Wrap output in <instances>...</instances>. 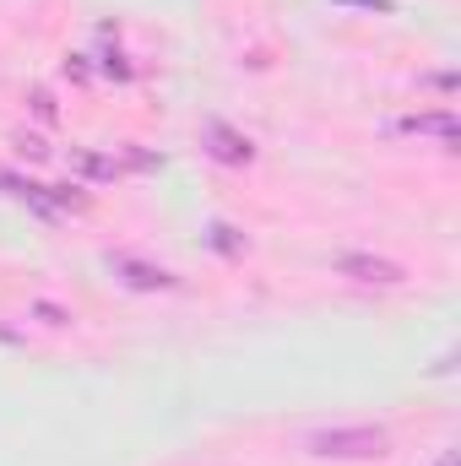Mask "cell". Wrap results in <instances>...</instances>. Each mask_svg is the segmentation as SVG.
<instances>
[{
	"mask_svg": "<svg viewBox=\"0 0 461 466\" xmlns=\"http://www.w3.org/2000/svg\"><path fill=\"white\" fill-rule=\"evenodd\" d=\"M304 451L310 456H326V461H374V456L391 451V434L374 429V423H337V429L304 434Z\"/></svg>",
	"mask_w": 461,
	"mask_h": 466,
	"instance_id": "obj_1",
	"label": "cell"
},
{
	"mask_svg": "<svg viewBox=\"0 0 461 466\" xmlns=\"http://www.w3.org/2000/svg\"><path fill=\"white\" fill-rule=\"evenodd\" d=\"M435 466H456V451H446V456H440Z\"/></svg>",
	"mask_w": 461,
	"mask_h": 466,
	"instance_id": "obj_7",
	"label": "cell"
},
{
	"mask_svg": "<svg viewBox=\"0 0 461 466\" xmlns=\"http://www.w3.org/2000/svg\"><path fill=\"white\" fill-rule=\"evenodd\" d=\"M343 5H374V11H391V0H343Z\"/></svg>",
	"mask_w": 461,
	"mask_h": 466,
	"instance_id": "obj_6",
	"label": "cell"
},
{
	"mask_svg": "<svg viewBox=\"0 0 461 466\" xmlns=\"http://www.w3.org/2000/svg\"><path fill=\"white\" fill-rule=\"evenodd\" d=\"M337 266H343V271H358L364 282H402V266H391V260H369V255H343Z\"/></svg>",
	"mask_w": 461,
	"mask_h": 466,
	"instance_id": "obj_4",
	"label": "cell"
},
{
	"mask_svg": "<svg viewBox=\"0 0 461 466\" xmlns=\"http://www.w3.org/2000/svg\"><path fill=\"white\" fill-rule=\"evenodd\" d=\"M402 136H418V141H435L440 152H456L461 147V125L451 109H435V115H413V119H402L396 125Z\"/></svg>",
	"mask_w": 461,
	"mask_h": 466,
	"instance_id": "obj_2",
	"label": "cell"
},
{
	"mask_svg": "<svg viewBox=\"0 0 461 466\" xmlns=\"http://www.w3.org/2000/svg\"><path fill=\"white\" fill-rule=\"evenodd\" d=\"M115 271H130V277H125L130 288H169V282H174L169 271H152V266H136V260H115Z\"/></svg>",
	"mask_w": 461,
	"mask_h": 466,
	"instance_id": "obj_5",
	"label": "cell"
},
{
	"mask_svg": "<svg viewBox=\"0 0 461 466\" xmlns=\"http://www.w3.org/2000/svg\"><path fill=\"white\" fill-rule=\"evenodd\" d=\"M201 141H207V152H212V157H218V163H233V168H244V163H250V157H255V147H250V141H244V136H239V130H229V125H223V119H212V125H207V136H201Z\"/></svg>",
	"mask_w": 461,
	"mask_h": 466,
	"instance_id": "obj_3",
	"label": "cell"
}]
</instances>
